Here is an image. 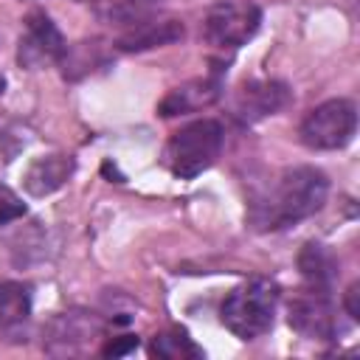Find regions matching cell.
I'll return each mask as SVG.
<instances>
[{"mask_svg": "<svg viewBox=\"0 0 360 360\" xmlns=\"http://www.w3.org/2000/svg\"><path fill=\"white\" fill-rule=\"evenodd\" d=\"M329 180L315 166L284 169L248 205V222L256 231H284L318 214L326 202Z\"/></svg>", "mask_w": 360, "mask_h": 360, "instance_id": "cell-1", "label": "cell"}, {"mask_svg": "<svg viewBox=\"0 0 360 360\" xmlns=\"http://www.w3.org/2000/svg\"><path fill=\"white\" fill-rule=\"evenodd\" d=\"M278 284L270 278H250L231 290L219 307V318L228 332H233L239 340H256L264 332H270L276 307H278Z\"/></svg>", "mask_w": 360, "mask_h": 360, "instance_id": "cell-2", "label": "cell"}, {"mask_svg": "<svg viewBox=\"0 0 360 360\" xmlns=\"http://www.w3.org/2000/svg\"><path fill=\"white\" fill-rule=\"evenodd\" d=\"M222 141H225L222 124L214 118H200L186 124L169 138L163 149V160L174 177L191 180L202 174L208 166H214V160L222 152Z\"/></svg>", "mask_w": 360, "mask_h": 360, "instance_id": "cell-3", "label": "cell"}, {"mask_svg": "<svg viewBox=\"0 0 360 360\" xmlns=\"http://www.w3.org/2000/svg\"><path fill=\"white\" fill-rule=\"evenodd\" d=\"M357 132V110L349 98H329L323 104H318L315 110H309L298 127L301 143L307 149H343L346 143H352Z\"/></svg>", "mask_w": 360, "mask_h": 360, "instance_id": "cell-4", "label": "cell"}, {"mask_svg": "<svg viewBox=\"0 0 360 360\" xmlns=\"http://www.w3.org/2000/svg\"><path fill=\"white\" fill-rule=\"evenodd\" d=\"M262 25V8L256 3L222 0L208 8L202 20V37L211 48L236 51L242 48Z\"/></svg>", "mask_w": 360, "mask_h": 360, "instance_id": "cell-5", "label": "cell"}, {"mask_svg": "<svg viewBox=\"0 0 360 360\" xmlns=\"http://www.w3.org/2000/svg\"><path fill=\"white\" fill-rule=\"evenodd\" d=\"M287 321L301 338L309 340H335L338 335V318L329 290H315L304 284V290L292 292V298L287 301Z\"/></svg>", "mask_w": 360, "mask_h": 360, "instance_id": "cell-6", "label": "cell"}, {"mask_svg": "<svg viewBox=\"0 0 360 360\" xmlns=\"http://www.w3.org/2000/svg\"><path fill=\"white\" fill-rule=\"evenodd\" d=\"M65 53H68V42H65L62 31L56 28V22L45 11H31L25 17V28L20 37L17 62L22 68H42V65H53V62L62 65Z\"/></svg>", "mask_w": 360, "mask_h": 360, "instance_id": "cell-7", "label": "cell"}, {"mask_svg": "<svg viewBox=\"0 0 360 360\" xmlns=\"http://www.w3.org/2000/svg\"><path fill=\"white\" fill-rule=\"evenodd\" d=\"M104 335V323L93 312H59L45 329L48 354H82Z\"/></svg>", "mask_w": 360, "mask_h": 360, "instance_id": "cell-8", "label": "cell"}, {"mask_svg": "<svg viewBox=\"0 0 360 360\" xmlns=\"http://www.w3.org/2000/svg\"><path fill=\"white\" fill-rule=\"evenodd\" d=\"M222 76H225V65H214L211 73L191 79L180 87H172L160 98L158 112L163 118H174V115H186V112H197L202 107H211L222 96Z\"/></svg>", "mask_w": 360, "mask_h": 360, "instance_id": "cell-9", "label": "cell"}, {"mask_svg": "<svg viewBox=\"0 0 360 360\" xmlns=\"http://www.w3.org/2000/svg\"><path fill=\"white\" fill-rule=\"evenodd\" d=\"M292 101V93L284 82H245L233 98V115L242 124H256Z\"/></svg>", "mask_w": 360, "mask_h": 360, "instance_id": "cell-10", "label": "cell"}, {"mask_svg": "<svg viewBox=\"0 0 360 360\" xmlns=\"http://www.w3.org/2000/svg\"><path fill=\"white\" fill-rule=\"evenodd\" d=\"M183 34H186V28H183L180 20H172V17H163L160 20V17L152 14V17L141 20V22H135V25L124 28L115 45L121 51L132 53V51H149V48L172 45V42L183 39Z\"/></svg>", "mask_w": 360, "mask_h": 360, "instance_id": "cell-11", "label": "cell"}, {"mask_svg": "<svg viewBox=\"0 0 360 360\" xmlns=\"http://www.w3.org/2000/svg\"><path fill=\"white\" fill-rule=\"evenodd\" d=\"M73 169H76V163L70 155H62V152L42 155L28 163V169L22 174V186L31 197H45V194H53L56 188H62L68 183V177L73 174Z\"/></svg>", "mask_w": 360, "mask_h": 360, "instance_id": "cell-12", "label": "cell"}, {"mask_svg": "<svg viewBox=\"0 0 360 360\" xmlns=\"http://www.w3.org/2000/svg\"><path fill=\"white\" fill-rule=\"evenodd\" d=\"M163 0H90L93 14L115 28H129L160 8Z\"/></svg>", "mask_w": 360, "mask_h": 360, "instance_id": "cell-13", "label": "cell"}, {"mask_svg": "<svg viewBox=\"0 0 360 360\" xmlns=\"http://www.w3.org/2000/svg\"><path fill=\"white\" fill-rule=\"evenodd\" d=\"M298 267L307 287L315 290H332V281L338 278V259L318 242H307L298 253Z\"/></svg>", "mask_w": 360, "mask_h": 360, "instance_id": "cell-14", "label": "cell"}, {"mask_svg": "<svg viewBox=\"0 0 360 360\" xmlns=\"http://www.w3.org/2000/svg\"><path fill=\"white\" fill-rule=\"evenodd\" d=\"M149 354L152 357H163V360H200V357H205V352L180 326H172L166 332H158L149 340Z\"/></svg>", "mask_w": 360, "mask_h": 360, "instance_id": "cell-15", "label": "cell"}, {"mask_svg": "<svg viewBox=\"0 0 360 360\" xmlns=\"http://www.w3.org/2000/svg\"><path fill=\"white\" fill-rule=\"evenodd\" d=\"M31 312V290L20 281L0 284V329H11L22 323Z\"/></svg>", "mask_w": 360, "mask_h": 360, "instance_id": "cell-16", "label": "cell"}, {"mask_svg": "<svg viewBox=\"0 0 360 360\" xmlns=\"http://www.w3.org/2000/svg\"><path fill=\"white\" fill-rule=\"evenodd\" d=\"M25 214V202L17 197V191H11L6 183H0V225H8L14 219H20Z\"/></svg>", "mask_w": 360, "mask_h": 360, "instance_id": "cell-17", "label": "cell"}, {"mask_svg": "<svg viewBox=\"0 0 360 360\" xmlns=\"http://www.w3.org/2000/svg\"><path fill=\"white\" fill-rule=\"evenodd\" d=\"M132 349H138V338L124 335V338H112L107 346H101V354L104 357H118V354H127Z\"/></svg>", "mask_w": 360, "mask_h": 360, "instance_id": "cell-18", "label": "cell"}, {"mask_svg": "<svg viewBox=\"0 0 360 360\" xmlns=\"http://www.w3.org/2000/svg\"><path fill=\"white\" fill-rule=\"evenodd\" d=\"M357 298H360V284L354 281V284L346 290V312H349L352 321H360V304H357Z\"/></svg>", "mask_w": 360, "mask_h": 360, "instance_id": "cell-19", "label": "cell"}, {"mask_svg": "<svg viewBox=\"0 0 360 360\" xmlns=\"http://www.w3.org/2000/svg\"><path fill=\"white\" fill-rule=\"evenodd\" d=\"M3 93H6V76L0 73V96H3Z\"/></svg>", "mask_w": 360, "mask_h": 360, "instance_id": "cell-20", "label": "cell"}]
</instances>
